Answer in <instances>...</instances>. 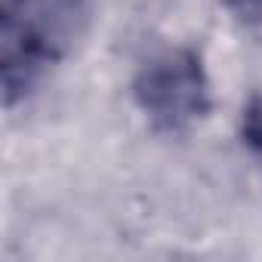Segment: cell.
I'll list each match as a JSON object with an SVG mask.
<instances>
[{"label": "cell", "mask_w": 262, "mask_h": 262, "mask_svg": "<svg viewBox=\"0 0 262 262\" xmlns=\"http://www.w3.org/2000/svg\"><path fill=\"white\" fill-rule=\"evenodd\" d=\"M86 0H0L4 102L25 99L83 34Z\"/></svg>", "instance_id": "6da1fadb"}, {"label": "cell", "mask_w": 262, "mask_h": 262, "mask_svg": "<svg viewBox=\"0 0 262 262\" xmlns=\"http://www.w3.org/2000/svg\"><path fill=\"white\" fill-rule=\"evenodd\" d=\"M133 99L148 123L161 133H185L213 108L204 59L191 47L155 53L133 80Z\"/></svg>", "instance_id": "7a4b0ae2"}, {"label": "cell", "mask_w": 262, "mask_h": 262, "mask_svg": "<svg viewBox=\"0 0 262 262\" xmlns=\"http://www.w3.org/2000/svg\"><path fill=\"white\" fill-rule=\"evenodd\" d=\"M241 142L262 164V96H253L241 111Z\"/></svg>", "instance_id": "3957f363"}, {"label": "cell", "mask_w": 262, "mask_h": 262, "mask_svg": "<svg viewBox=\"0 0 262 262\" xmlns=\"http://www.w3.org/2000/svg\"><path fill=\"white\" fill-rule=\"evenodd\" d=\"M225 7L247 25H262V0H225Z\"/></svg>", "instance_id": "277c9868"}]
</instances>
